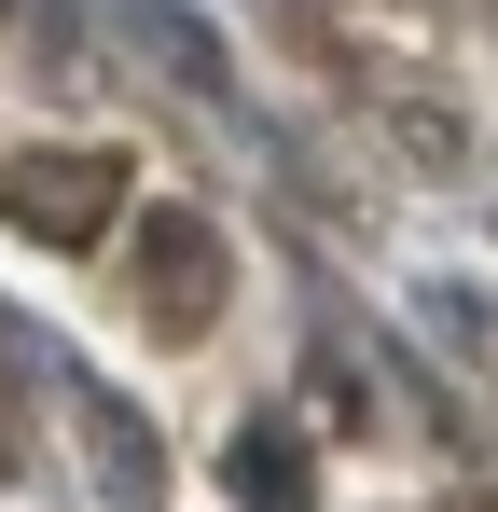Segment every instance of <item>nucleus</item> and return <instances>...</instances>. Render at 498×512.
<instances>
[{
  "mask_svg": "<svg viewBox=\"0 0 498 512\" xmlns=\"http://www.w3.org/2000/svg\"><path fill=\"white\" fill-rule=\"evenodd\" d=\"M125 28H139V42H166V56H180V84H194V97H222V56H208V28H194L180 0H125Z\"/></svg>",
  "mask_w": 498,
  "mask_h": 512,
  "instance_id": "3",
  "label": "nucleus"
},
{
  "mask_svg": "<svg viewBox=\"0 0 498 512\" xmlns=\"http://www.w3.org/2000/svg\"><path fill=\"white\" fill-rule=\"evenodd\" d=\"M0 222L42 250H97L125 222V153H0Z\"/></svg>",
  "mask_w": 498,
  "mask_h": 512,
  "instance_id": "1",
  "label": "nucleus"
},
{
  "mask_svg": "<svg viewBox=\"0 0 498 512\" xmlns=\"http://www.w3.org/2000/svg\"><path fill=\"white\" fill-rule=\"evenodd\" d=\"M166 277V333H208L222 319V236L194 222V208H153V236H139V291Z\"/></svg>",
  "mask_w": 498,
  "mask_h": 512,
  "instance_id": "2",
  "label": "nucleus"
}]
</instances>
